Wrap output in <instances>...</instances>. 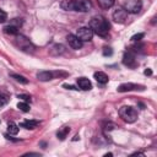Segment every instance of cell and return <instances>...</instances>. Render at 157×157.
Masks as SVG:
<instances>
[{"label":"cell","mask_w":157,"mask_h":157,"mask_svg":"<svg viewBox=\"0 0 157 157\" xmlns=\"http://www.w3.org/2000/svg\"><path fill=\"white\" fill-rule=\"evenodd\" d=\"M144 74H145V75H148V76H151V75H152V70H151V69H146V70L144 71Z\"/></svg>","instance_id":"obj_29"},{"label":"cell","mask_w":157,"mask_h":157,"mask_svg":"<svg viewBox=\"0 0 157 157\" xmlns=\"http://www.w3.org/2000/svg\"><path fill=\"white\" fill-rule=\"evenodd\" d=\"M11 25H12V26H16V27L18 28V26H20V25H22V21H21V18H13Z\"/></svg>","instance_id":"obj_27"},{"label":"cell","mask_w":157,"mask_h":157,"mask_svg":"<svg viewBox=\"0 0 157 157\" xmlns=\"http://www.w3.org/2000/svg\"><path fill=\"white\" fill-rule=\"evenodd\" d=\"M9 101H10V98L7 94H0V108L4 107L5 104H7Z\"/></svg>","instance_id":"obj_22"},{"label":"cell","mask_w":157,"mask_h":157,"mask_svg":"<svg viewBox=\"0 0 157 157\" xmlns=\"http://www.w3.org/2000/svg\"><path fill=\"white\" fill-rule=\"evenodd\" d=\"M97 2L104 10H108L114 5V0H97Z\"/></svg>","instance_id":"obj_17"},{"label":"cell","mask_w":157,"mask_h":157,"mask_svg":"<svg viewBox=\"0 0 157 157\" xmlns=\"http://www.w3.org/2000/svg\"><path fill=\"white\" fill-rule=\"evenodd\" d=\"M128 18V12L124 10V7H118L114 12H113V20L117 23H124Z\"/></svg>","instance_id":"obj_9"},{"label":"cell","mask_w":157,"mask_h":157,"mask_svg":"<svg viewBox=\"0 0 157 157\" xmlns=\"http://www.w3.org/2000/svg\"><path fill=\"white\" fill-rule=\"evenodd\" d=\"M11 77L15 78V80H16L17 82H20V83H23V85L28 83V80H27L25 76H21V75H18V74H11Z\"/></svg>","instance_id":"obj_20"},{"label":"cell","mask_w":157,"mask_h":157,"mask_svg":"<svg viewBox=\"0 0 157 157\" xmlns=\"http://www.w3.org/2000/svg\"><path fill=\"white\" fill-rule=\"evenodd\" d=\"M69 132H70V128L69 126H64V128H61L58 132H56V136H58V139L59 140H65L66 139V136L69 135Z\"/></svg>","instance_id":"obj_16"},{"label":"cell","mask_w":157,"mask_h":157,"mask_svg":"<svg viewBox=\"0 0 157 157\" xmlns=\"http://www.w3.org/2000/svg\"><path fill=\"white\" fill-rule=\"evenodd\" d=\"M66 40H67L69 45H70L72 49H75V50H77V49H81V48H82L83 42H82L81 39H78L76 34H67Z\"/></svg>","instance_id":"obj_10"},{"label":"cell","mask_w":157,"mask_h":157,"mask_svg":"<svg viewBox=\"0 0 157 157\" xmlns=\"http://www.w3.org/2000/svg\"><path fill=\"white\" fill-rule=\"evenodd\" d=\"M76 36L78 39H81L82 42H90L93 37V32L90 27H80L76 31Z\"/></svg>","instance_id":"obj_7"},{"label":"cell","mask_w":157,"mask_h":157,"mask_svg":"<svg viewBox=\"0 0 157 157\" xmlns=\"http://www.w3.org/2000/svg\"><path fill=\"white\" fill-rule=\"evenodd\" d=\"M119 115L120 118L126 121V123H135L137 119V112L135 108L130 107V105H124L119 109Z\"/></svg>","instance_id":"obj_3"},{"label":"cell","mask_w":157,"mask_h":157,"mask_svg":"<svg viewBox=\"0 0 157 157\" xmlns=\"http://www.w3.org/2000/svg\"><path fill=\"white\" fill-rule=\"evenodd\" d=\"M94 78H96V81L98 82V83H107L108 82V76H107V74H104L103 71H97V72H94Z\"/></svg>","instance_id":"obj_14"},{"label":"cell","mask_w":157,"mask_h":157,"mask_svg":"<svg viewBox=\"0 0 157 157\" xmlns=\"http://www.w3.org/2000/svg\"><path fill=\"white\" fill-rule=\"evenodd\" d=\"M17 108L20 109V110H22V112H29V105L27 104V102H20L18 104H17Z\"/></svg>","instance_id":"obj_21"},{"label":"cell","mask_w":157,"mask_h":157,"mask_svg":"<svg viewBox=\"0 0 157 157\" xmlns=\"http://www.w3.org/2000/svg\"><path fill=\"white\" fill-rule=\"evenodd\" d=\"M118 92H129V91H144L145 86L142 85H136V83H131V82H126V83H121L118 86Z\"/></svg>","instance_id":"obj_8"},{"label":"cell","mask_w":157,"mask_h":157,"mask_svg":"<svg viewBox=\"0 0 157 157\" xmlns=\"http://www.w3.org/2000/svg\"><path fill=\"white\" fill-rule=\"evenodd\" d=\"M7 131H9L10 135H16L18 132V125L15 124L13 121H10L7 124Z\"/></svg>","instance_id":"obj_19"},{"label":"cell","mask_w":157,"mask_h":157,"mask_svg":"<svg viewBox=\"0 0 157 157\" xmlns=\"http://www.w3.org/2000/svg\"><path fill=\"white\" fill-rule=\"evenodd\" d=\"M144 33H137V34H134L132 37H131V40L132 42H139V40H141L142 38H144Z\"/></svg>","instance_id":"obj_23"},{"label":"cell","mask_w":157,"mask_h":157,"mask_svg":"<svg viewBox=\"0 0 157 157\" xmlns=\"http://www.w3.org/2000/svg\"><path fill=\"white\" fill-rule=\"evenodd\" d=\"M20 99H22L23 102H29L31 101V96H28V94H18L17 96Z\"/></svg>","instance_id":"obj_26"},{"label":"cell","mask_w":157,"mask_h":157,"mask_svg":"<svg viewBox=\"0 0 157 157\" xmlns=\"http://www.w3.org/2000/svg\"><path fill=\"white\" fill-rule=\"evenodd\" d=\"M60 6L66 11L87 12L92 9V2L90 0H64L60 2Z\"/></svg>","instance_id":"obj_1"},{"label":"cell","mask_w":157,"mask_h":157,"mask_svg":"<svg viewBox=\"0 0 157 157\" xmlns=\"http://www.w3.org/2000/svg\"><path fill=\"white\" fill-rule=\"evenodd\" d=\"M15 43H16V45H17L21 50H23V52H26V53H33V52H34V45L32 44V42H31L27 37H25V36H22V34H16Z\"/></svg>","instance_id":"obj_4"},{"label":"cell","mask_w":157,"mask_h":157,"mask_svg":"<svg viewBox=\"0 0 157 157\" xmlns=\"http://www.w3.org/2000/svg\"><path fill=\"white\" fill-rule=\"evenodd\" d=\"M38 124H39V121H37V120H25L20 124V126L25 128V129H28V130H32V129L37 128Z\"/></svg>","instance_id":"obj_15"},{"label":"cell","mask_w":157,"mask_h":157,"mask_svg":"<svg viewBox=\"0 0 157 157\" xmlns=\"http://www.w3.org/2000/svg\"><path fill=\"white\" fill-rule=\"evenodd\" d=\"M4 32L6 34H11V36H16L18 33V29L16 26H12V25H9L6 27H4Z\"/></svg>","instance_id":"obj_18"},{"label":"cell","mask_w":157,"mask_h":157,"mask_svg":"<svg viewBox=\"0 0 157 157\" xmlns=\"http://www.w3.org/2000/svg\"><path fill=\"white\" fill-rule=\"evenodd\" d=\"M112 54H113L112 48H109V47H104V48H103V55H104V56H110Z\"/></svg>","instance_id":"obj_24"},{"label":"cell","mask_w":157,"mask_h":157,"mask_svg":"<svg viewBox=\"0 0 157 157\" xmlns=\"http://www.w3.org/2000/svg\"><path fill=\"white\" fill-rule=\"evenodd\" d=\"M63 86H64L66 90H78V88H76V87L72 86V85H66V83H65V85H63Z\"/></svg>","instance_id":"obj_28"},{"label":"cell","mask_w":157,"mask_h":157,"mask_svg":"<svg viewBox=\"0 0 157 157\" xmlns=\"http://www.w3.org/2000/svg\"><path fill=\"white\" fill-rule=\"evenodd\" d=\"M78 139H80V136H78V135H76V136L74 137V141H76V140H78Z\"/></svg>","instance_id":"obj_30"},{"label":"cell","mask_w":157,"mask_h":157,"mask_svg":"<svg viewBox=\"0 0 157 157\" xmlns=\"http://www.w3.org/2000/svg\"><path fill=\"white\" fill-rule=\"evenodd\" d=\"M65 53V47L63 44H54L50 49H49V54L50 55H54V56H58V55H61Z\"/></svg>","instance_id":"obj_13"},{"label":"cell","mask_w":157,"mask_h":157,"mask_svg":"<svg viewBox=\"0 0 157 157\" xmlns=\"http://www.w3.org/2000/svg\"><path fill=\"white\" fill-rule=\"evenodd\" d=\"M88 27L92 29L93 33L101 36V37H105L109 32V28H110V25L108 22V20H105L104 17L102 16H94L91 18L90 21V25Z\"/></svg>","instance_id":"obj_2"},{"label":"cell","mask_w":157,"mask_h":157,"mask_svg":"<svg viewBox=\"0 0 157 157\" xmlns=\"http://www.w3.org/2000/svg\"><path fill=\"white\" fill-rule=\"evenodd\" d=\"M141 9H142L141 0H128L124 4V10L128 13H139Z\"/></svg>","instance_id":"obj_5"},{"label":"cell","mask_w":157,"mask_h":157,"mask_svg":"<svg viewBox=\"0 0 157 157\" xmlns=\"http://www.w3.org/2000/svg\"><path fill=\"white\" fill-rule=\"evenodd\" d=\"M77 86H78L81 90H83V91H90V90L92 88L91 81H90L88 78H86V77H78V78H77Z\"/></svg>","instance_id":"obj_12"},{"label":"cell","mask_w":157,"mask_h":157,"mask_svg":"<svg viewBox=\"0 0 157 157\" xmlns=\"http://www.w3.org/2000/svg\"><path fill=\"white\" fill-rule=\"evenodd\" d=\"M6 18H7V15H6V12H5L4 10H1V9H0V23L5 22V21H6Z\"/></svg>","instance_id":"obj_25"},{"label":"cell","mask_w":157,"mask_h":157,"mask_svg":"<svg viewBox=\"0 0 157 157\" xmlns=\"http://www.w3.org/2000/svg\"><path fill=\"white\" fill-rule=\"evenodd\" d=\"M123 64L128 67H135L136 66V59H135V55L132 52H130V50L125 52V54L123 56Z\"/></svg>","instance_id":"obj_11"},{"label":"cell","mask_w":157,"mask_h":157,"mask_svg":"<svg viewBox=\"0 0 157 157\" xmlns=\"http://www.w3.org/2000/svg\"><path fill=\"white\" fill-rule=\"evenodd\" d=\"M60 75L66 76L67 74H66V72H59V71H39V72L37 74V78H38L39 81L45 82V81H50V80H53L54 77L60 76Z\"/></svg>","instance_id":"obj_6"}]
</instances>
